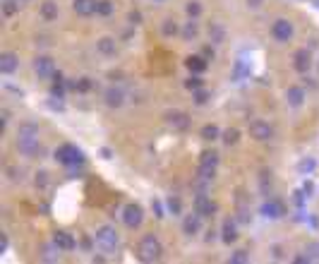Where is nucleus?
<instances>
[{"label": "nucleus", "instance_id": "5701e85b", "mask_svg": "<svg viewBox=\"0 0 319 264\" xmlns=\"http://www.w3.org/2000/svg\"><path fill=\"white\" fill-rule=\"evenodd\" d=\"M65 87H67V84H65L63 75L56 72V75H53V84H51V96H53V99L58 96V101H63V96H65Z\"/></svg>", "mask_w": 319, "mask_h": 264}, {"label": "nucleus", "instance_id": "c9c22d12", "mask_svg": "<svg viewBox=\"0 0 319 264\" xmlns=\"http://www.w3.org/2000/svg\"><path fill=\"white\" fill-rule=\"evenodd\" d=\"M209 96H211V94H209L204 87H202V89H197V92H194V103H197V106H204V103L209 101Z\"/></svg>", "mask_w": 319, "mask_h": 264}, {"label": "nucleus", "instance_id": "09e8293b", "mask_svg": "<svg viewBox=\"0 0 319 264\" xmlns=\"http://www.w3.org/2000/svg\"><path fill=\"white\" fill-rule=\"evenodd\" d=\"M317 5H319V0H317Z\"/></svg>", "mask_w": 319, "mask_h": 264}, {"label": "nucleus", "instance_id": "ddd939ff", "mask_svg": "<svg viewBox=\"0 0 319 264\" xmlns=\"http://www.w3.org/2000/svg\"><path fill=\"white\" fill-rule=\"evenodd\" d=\"M17 67H19L17 53H12V51H5V53H0V72H2V75H12Z\"/></svg>", "mask_w": 319, "mask_h": 264}, {"label": "nucleus", "instance_id": "393cba45", "mask_svg": "<svg viewBox=\"0 0 319 264\" xmlns=\"http://www.w3.org/2000/svg\"><path fill=\"white\" fill-rule=\"evenodd\" d=\"M199 166H207V168H216V166H219V151H214V149L202 151V156H199Z\"/></svg>", "mask_w": 319, "mask_h": 264}, {"label": "nucleus", "instance_id": "bb28decb", "mask_svg": "<svg viewBox=\"0 0 319 264\" xmlns=\"http://www.w3.org/2000/svg\"><path fill=\"white\" fill-rule=\"evenodd\" d=\"M161 34L166 38H173L180 34V24L175 22V19H163V24H161Z\"/></svg>", "mask_w": 319, "mask_h": 264}, {"label": "nucleus", "instance_id": "f8f14e48", "mask_svg": "<svg viewBox=\"0 0 319 264\" xmlns=\"http://www.w3.org/2000/svg\"><path fill=\"white\" fill-rule=\"evenodd\" d=\"M34 72L38 77H53L56 75V63H53V58L48 56H38L34 60Z\"/></svg>", "mask_w": 319, "mask_h": 264}, {"label": "nucleus", "instance_id": "7ed1b4c3", "mask_svg": "<svg viewBox=\"0 0 319 264\" xmlns=\"http://www.w3.org/2000/svg\"><path fill=\"white\" fill-rule=\"evenodd\" d=\"M56 161L63 166H82L84 154H82V149H77L75 144H63L56 149Z\"/></svg>", "mask_w": 319, "mask_h": 264}, {"label": "nucleus", "instance_id": "37998d69", "mask_svg": "<svg viewBox=\"0 0 319 264\" xmlns=\"http://www.w3.org/2000/svg\"><path fill=\"white\" fill-rule=\"evenodd\" d=\"M154 209H156V219H163V211H161V204L154 202Z\"/></svg>", "mask_w": 319, "mask_h": 264}, {"label": "nucleus", "instance_id": "4468645a", "mask_svg": "<svg viewBox=\"0 0 319 264\" xmlns=\"http://www.w3.org/2000/svg\"><path fill=\"white\" fill-rule=\"evenodd\" d=\"M185 67L192 75H202V72L209 70V60L204 56H188L185 58Z\"/></svg>", "mask_w": 319, "mask_h": 264}, {"label": "nucleus", "instance_id": "0eeeda50", "mask_svg": "<svg viewBox=\"0 0 319 264\" xmlns=\"http://www.w3.org/2000/svg\"><path fill=\"white\" fill-rule=\"evenodd\" d=\"M250 137L257 142H271L274 139V128L266 120H252L250 123Z\"/></svg>", "mask_w": 319, "mask_h": 264}, {"label": "nucleus", "instance_id": "f03ea898", "mask_svg": "<svg viewBox=\"0 0 319 264\" xmlns=\"http://www.w3.org/2000/svg\"><path fill=\"white\" fill-rule=\"evenodd\" d=\"M17 149L24 156H34L38 151V128L34 123H24L17 132Z\"/></svg>", "mask_w": 319, "mask_h": 264}, {"label": "nucleus", "instance_id": "ea45409f", "mask_svg": "<svg viewBox=\"0 0 319 264\" xmlns=\"http://www.w3.org/2000/svg\"><path fill=\"white\" fill-rule=\"evenodd\" d=\"M202 56L207 58L209 63H211V60H214V48H211V46H204V51H202Z\"/></svg>", "mask_w": 319, "mask_h": 264}, {"label": "nucleus", "instance_id": "c756f323", "mask_svg": "<svg viewBox=\"0 0 319 264\" xmlns=\"http://www.w3.org/2000/svg\"><path fill=\"white\" fill-rule=\"evenodd\" d=\"M223 27L219 24V22H211L209 24V38H211V43H221L223 41Z\"/></svg>", "mask_w": 319, "mask_h": 264}, {"label": "nucleus", "instance_id": "79ce46f5", "mask_svg": "<svg viewBox=\"0 0 319 264\" xmlns=\"http://www.w3.org/2000/svg\"><path fill=\"white\" fill-rule=\"evenodd\" d=\"M46 178H48L46 173H38V175H36V185H46Z\"/></svg>", "mask_w": 319, "mask_h": 264}, {"label": "nucleus", "instance_id": "412c9836", "mask_svg": "<svg viewBox=\"0 0 319 264\" xmlns=\"http://www.w3.org/2000/svg\"><path fill=\"white\" fill-rule=\"evenodd\" d=\"M58 15H60V7H58L56 0H43V2H41V17L46 19V22L58 19Z\"/></svg>", "mask_w": 319, "mask_h": 264}, {"label": "nucleus", "instance_id": "c85d7f7f", "mask_svg": "<svg viewBox=\"0 0 319 264\" xmlns=\"http://www.w3.org/2000/svg\"><path fill=\"white\" fill-rule=\"evenodd\" d=\"M221 139H223V144H228V147H235L240 142V130L238 128H228V130L221 132Z\"/></svg>", "mask_w": 319, "mask_h": 264}, {"label": "nucleus", "instance_id": "1a4fd4ad", "mask_svg": "<svg viewBox=\"0 0 319 264\" xmlns=\"http://www.w3.org/2000/svg\"><path fill=\"white\" fill-rule=\"evenodd\" d=\"M293 67H295V72H310V67H312V53L307 51V48H298L295 53H293Z\"/></svg>", "mask_w": 319, "mask_h": 264}, {"label": "nucleus", "instance_id": "a211bd4d", "mask_svg": "<svg viewBox=\"0 0 319 264\" xmlns=\"http://www.w3.org/2000/svg\"><path fill=\"white\" fill-rule=\"evenodd\" d=\"M96 5H98V0H72V10L82 17L96 15Z\"/></svg>", "mask_w": 319, "mask_h": 264}, {"label": "nucleus", "instance_id": "9b49d317", "mask_svg": "<svg viewBox=\"0 0 319 264\" xmlns=\"http://www.w3.org/2000/svg\"><path fill=\"white\" fill-rule=\"evenodd\" d=\"M53 245L58 250H63V252H72L77 247V240H75V235H70L67 231H56L53 233Z\"/></svg>", "mask_w": 319, "mask_h": 264}, {"label": "nucleus", "instance_id": "49530a36", "mask_svg": "<svg viewBox=\"0 0 319 264\" xmlns=\"http://www.w3.org/2000/svg\"><path fill=\"white\" fill-rule=\"evenodd\" d=\"M19 2H29V0H19Z\"/></svg>", "mask_w": 319, "mask_h": 264}, {"label": "nucleus", "instance_id": "6ab92c4d", "mask_svg": "<svg viewBox=\"0 0 319 264\" xmlns=\"http://www.w3.org/2000/svg\"><path fill=\"white\" fill-rule=\"evenodd\" d=\"M96 48H98V53H101V56H106V58H113L115 53H118L115 38H111V36L98 38V41H96Z\"/></svg>", "mask_w": 319, "mask_h": 264}, {"label": "nucleus", "instance_id": "dca6fc26", "mask_svg": "<svg viewBox=\"0 0 319 264\" xmlns=\"http://www.w3.org/2000/svg\"><path fill=\"white\" fill-rule=\"evenodd\" d=\"M221 240H223L225 245H230V243L238 240V224H235L230 216L223 219V224H221Z\"/></svg>", "mask_w": 319, "mask_h": 264}, {"label": "nucleus", "instance_id": "4c0bfd02", "mask_svg": "<svg viewBox=\"0 0 319 264\" xmlns=\"http://www.w3.org/2000/svg\"><path fill=\"white\" fill-rule=\"evenodd\" d=\"M168 209L173 211V214H180V199H175V197H168Z\"/></svg>", "mask_w": 319, "mask_h": 264}, {"label": "nucleus", "instance_id": "423d86ee", "mask_svg": "<svg viewBox=\"0 0 319 264\" xmlns=\"http://www.w3.org/2000/svg\"><path fill=\"white\" fill-rule=\"evenodd\" d=\"M142 221H144V209L139 207L137 202H130V204H125V209H123V224L134 231V228L142 226Z\"/></svg>", "mask_w": 319, "mask_h": 264}, {"label": "nucleus", "instance_id": "a878e982", "mask_svg": "<svg viewBox=\"0 0 319 264\" xmlns=\"http://www.w3.org/2000/svg\"><path fill=\"white\" fill-rule=\"evenodd\" d=\"M180 34H183V38H185V41H192V38L199 36V24H197V19H190L188 24H183Z\"/></svg>", "mask_w": 319, "mask_h": 264}, {"label": "nucleus", "instance_id": "6e6552de", "mask_svg": "<svg viewBox=\"0 0 319 264\" xmlns=\"http://www.w3.org/2000/svg\"><path fill=\"white\" fill-rule=\"evenodd\" d=\"M163 120H166V125L173 128V130L185 132L190 128V115L183 113V111H166V113H163Z\"/></svg>", "mask_w": 319, "mask_h": 264}, {"label": "nucleus", "instance_id": "a18cd8bd", "mask_svg": "<svg viewBox=\"0 0 319 264\" xmlns=\"http://www.w3.org/2000/svg\"><path fill=\"white\" fill-rule=\"evenodd\" d=\"M214 235H216V231H214V228H209V231H207V240H214Z\"/></svg>", "mask_w": 319, "mask_h": 264}, {"label": "nucleus", "instance_id": "2f4dec72", "mask_svg": "<svg viewBox=\"0 0 319 264\" xmlns=\"http://www.w3.org/2000/svg\"><path fill=\"white\" fill-rule=\"evenodd\" d=\"M185 12H188L190 19H197L199 15H202V2H199V0H190V2H185Z\"/></svg>", "mask_w": 319, "mask_h": 264}, {"label": "nucleus", "instance_id": "39448f33", "mask_svg": "<svg viewBox=\"0 0 319 264\" xmlns=\"http://www.w3.org/2000/svg\"><path fill=\"white\" fill-rule=\"evenodd\" d=\"M295 34V29H293V22L286 17H279L274 24H271V36L276 38L279 43H288L290 38Z\"/></svg>", "mask_w": 319, "mask_h": 264}, {"label": "nucleus", "instance_id": "72a5a7b5", "mask_svg": "<svg viewBox=\"0 0 319 264\" xmlns=\"http://www.w3.org/2000/svg\"><path fill=\"white\" fill-rule=\"evenodd\" d=\"M202 87H204V79H202V77L192 75L185 79V89H190V92H197V89H202Z\"/></svg>", "mask_w": 319, "mask_h": 264}, {"label": "nucleus", "instance_id": "b1692460", "mask_svg": "<svg viewBox=\"0 0 319 264\" xmlns=\"http://www.w3.org/2000/svg\"><path fill=\"white\" fill-rule=\"evenodd\" d=\"M199 137H202L204 142H216V139H221V130H219V125L209 123V125H204V128L199 130Z\"/></svg>", "mask_w": 319, "mask_h": 264}, {"label": "nucleus", "instance_id": "7c9ffc66", "mask_svg": "<svg viewBox=\"0 0 319 264\" xmlns=\"http://www.w3.org/2000/svg\"><path fill=\"white\" fill-rule=\"evenodd\" d=\"M113 12H115L113 0H98V5H96V15H101V17H111Z\"/></svg>", "mask_w": 319, "mask_h": 264}, {"label": "nucleus", "instance_id": "f3484780", "mask_svg": "<svg viewBox=\"0 0 319 264\" xmlns=\"http://www.w3.org/2000/svg\"><path fill=\"white\" fill-rule=\"evenodd\" d=\"M199 228H202V216H199L197 211H194V214H188V216L183 219V233H185V235H190V238L197 235Z\"/></svg>", "mask_w": 319, "mask_h": 264}, {"label": "nucleus", "instance_id": "4be33fe9", "mask_svg": "<svg viewBox=\"0 0 319 264\" xmlns=\"http://www.w3.org/2000/svg\"><path fill=\"white\" fill-rule=\"evenodd\" d=\"M67 89H72V92H79V94H87V92H92V89H94V82H92L89 77L70 79V82H67Z\"/></svg>", "mask_w": 319, "mask_h": 264}, {"label": "nucleus", "instance_id": "aec40b11", "mask_svg": "<svg viewBox=\"0 0 319 264\" xmlns=\"http://www.w3.org/2000/svg\"><path fill=\"white\" fill-rule=\"evenodd\" d=\"M106 106H111V108H120L123 106V101H125V94H123V89H118V87H111V89H106Z\"/></svg>", "mask_w": 319, "mask_h": 264}, {"label": "nucleus", "instance_id": "9d476101", "mask_svg": "<svg viewBox=\"0 0 319 264\" xmlns=\"http://www.w3.org/2000/svg\"><path fill=\"white\" fill-rule=\"evenodd\" d=\"M194 211L202 219H211L214 211H216V202H211V197H207V195H197L194 197Z\"/></svg>", "mask_w": 319, "mask_h": 264}, {"label": "nucleus", "instance_id": "473e14b6", "mask_svg": "<svg viewBox=\"0 0 319 264\" xmlns=\"http://www.w3.org/2000/svg\"><path fill=\"white\" fill-rule=\"evenodd\" d=\"M19 0H2V12H5V17H12L15 12L19 10Z\"/></svg>", "mask_w": 319, "mask_h": 264}, {"label": "nucleus", "instance_id": "f704fd0d", "mask_svg": "<svg viewBox=\"0 0 319 264\" xmlns=\"http://www.w3.org/2000/svg\"><path fill=\"white\" fill-rule=\"evenodd\" d=\"M250 262V255H247V250H238V252H233V257H230V264H245Z\"/></svg>", "mask_w": 319, "mask_h": 264}, {"label": "nucleus", "instance_id": "20e7f679", "mask_svg": "<svg viewBox=\"0 0 319 264\" xmlns=\"http://www.w3.org/2000/svg\"><path fill=\"white\" fill-rule=\"evenodd\" d=\"M94 240H96V245L101 247V250H106V252L115 250L118 243H120V238H118V233H115V228L113 226H101L98 231H96Z\"/></svg>", "mask_w": 319, "mask_h": 264}, {"label": "nucleus", "instance_id": "c03bdc74", "mask_svg": "<svg viewBox=\"0 0 319 264\" xmlns=\"http://www.w3.org/2000/svg\"><path fill=\"white\" fill-rule=\"evenodd\" d=\"M302 192H305V195H312V183H305V185H302Z\"/></svg>", "mask_w": 319, "mask_h": 264}, {"label": "nucleus", "instance_id": "58836bf2", "mask_svg": "<svg viewBox=\"0 0 319 264\" xmlns=\"http://www.w3.org/2000/svg\"><path fill=\"white\" fill-rule=\"evenodd\" d=\"M128 19H130L132 24H142V12H137V10H132L130 15H128Z\"/></svg>", "mask_w": 319, "mask_h": 264}, {"label": "nucleus", "instance_id": "de8ad7c7", "mask_svg": "<svg viewBox=\"0 0 319 264\" xmlns=\"http://www.w3.org/2000/svg\"><path fill=\"white\" fill-rule=\"evenodd\" d=\"M154 2H163V0H154Z\"/></svg>", "mask_w": 319, "mask_h": 264}, {"label": "nucleus", "instance_id": "cd10ccee", "mask_svg": "<svg viewBox=\"0 0 319 264\" xmlns=\"http://www.w3.org/2000/svg\"><path fill=\"white\" fill-rule=\"evenodd\" d=\"M262 214L264 216H269V219H281L283 207L279 204V202H266V204H262Z\"/></svg>", "mask_w": 319, "mask_h": 264}, {"label": "nucleus", "instance_id": "e433bc0d", "mask_svg": "<svg viewBox=\"0 0 319 264\" xmlns=\"http://www.w3.org/2000/svg\"><path fill=\"white\" fill-rule=\"evenodd\" d=\"M315 166H317V164H315L312 159H310V161H300V164H298V170H300V173H312Z\"/></svg>", "mask_w": 319, "mask_h": 264}, {"label": "nucleus", "instance_id": "f257e3e1", "mask_svg": "<svg viewBox=\"0 0 319 264\" xmlns=\"http://www.w3.org/2000/svg\"><path fill=\"white\" fill-rule=\"evenodd\" d=\"M137 257H139V262H159L161 257H163V245H161V240L154 235V233H147L142 240H139V245H137Z\"/></svg>", "mask_w": 319, "mask_h": 264}, {"label": "nucleus", "instance_id": "2eb2a0df", "mask_svg": "<svg viewBox=\"0 0 319 264\" xmlns=\"http://www.w3.org/2000/svg\"><path fill=\"white\" fill-rule=\"evenodd\" d=\"M305 89H302L300 84H293V87H288L286 89V101H288V106H293V108H300L302 103H305Z\"/></svg>", "mask_w": 319, "mask_h": 264}, {"label": "nucleus", "instance_id": "a19ab883", "mask_svg": "<svg viewBox=\"0 0 319 264\" xmlns=\"http://www.w3.org/2000/svg\"><path fill=\"white\" fill-rule=\"evenodd\" d=\"M247 5L257 10V7H262V5H264V0H247Z\"/></svg>", "mask_w": 319, "mask_h": 264}]
</instances>
